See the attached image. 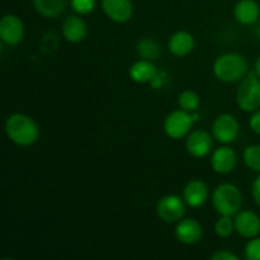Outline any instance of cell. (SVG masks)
<instances>
[{"instance_id": "4316f807", "label": "cell", "mask_w": 260, "mask_h": 260, "mask_svg": "<svg viewBox=\"0 0 260 260\" xmlns=\"http://www.w3.org/2000/svg\"><path fill=\"white\" fill-rule=\"evenodd\" d=\"M211 259L212 260H239V255H236L234 251L231 250H217L216 253H213L211 255Z\"/></svg>"}, {"instance_id": "ba28073f", "label": "cell", "mask_w": 260, "mask_h": 260, "mask_svg": "<svg viewBox=\"0 0 260 260\" xmlns=\"http://www.w3.org/2000/svg\"><path fill=\"white\" fill-rule=\"evenodd\" d=\"M25 27L23 20L15 14H5L0 20V40L3 45L17 46L23 41Z\"/></svg>"}, {"instance_id": "6da1fadb", "label": "cell", "mask_w": 260, "mask_h": 260, "mask_svg": "<svg viewBox=\"0 0 260 260\" xmlns=\"http://www.w3.org/2000/svg\"><path fill=\"white\" fill-rule=\"evenodd\" d=\"M5 134L13 144L22 147L33 146L40 139V127L35 119L24 113H13L5 121Z\"/></svg>"}, {"instance_id": "9a60e30c", "label": "cell", "mask_w": 260, "mask_h": 260, "mask_svg": "<svg viewBox=\"0 0 260 260\" xmlns=\"http://www.w3.org/2000/svg\"><path fill=\"white\" fill-rule=\"evenodd\" d=\"M61 33L68 42L79 43L85 40L86 35H88V27L81 15H69L62 22Z\"/></svg>"}, {"instance_id": "d4e9b609", "label": "cell", "mask_w": 260, "mask_h": 260, "mask_svg": "<svg viewBox=\"0 0 260 260\" xmlns=\"http://www.w3.org/2000/svg\"><path fill=\"white\" fill-rule=\"evenodd\" d=\"M244 256L248 260H260V236L249 239L244 248Z\"/></svg>"}, {"instance_id": "f1b7e54d", "label": "cell", "mask_w": 260, "mask_h": 260, "mask_svg": "<svg viewBox=\"0 0 260 260\" xmlns=\"http://www.w3.org/2000/svg\"><path fill=\"white\" fill-rule=\"evenodd\" d=\"M251 197H253L255 205L260 207V174L254 179L251 184Z\"/></svg>"}, {"instance_id": "277c9868", "label": "cell", "mask_w": 260, "mask_h": 260, "mask_svg": "<svg viewBox=\"0 0 260 260\" xmlns=\"http://www.w3.org/2000/svg\"><path fill=\"white\" fill-rule=\"evenodd\" d=\"M236 103L243 112L253 113L260 109V79L253 71H249L240 81L236 90Z\"/></svg>"}, {"instance_id": "2e32d148", "label": "cell", "mask_w": 260, "mask_h": 260, "mask_svg": "<svg viewBox=\"0 0 260 260\" xmlns=\"http://www.w3.org/2000/svg\"><path fill=\"white\" fill-rule=\"evenodd\" d=\"M196 47L194 36L188 30H177L168 40V50L177 57H185Z\"/></svg>"}, {"instance_id": "4fadbf2b", "label": "cell", "mask_w": 260, "mask_h": 260, "mask_svg": "<svg viewBox=\"0 0 260 260\" xmlns=\"http://www.w3.org/2000/svg\"><path fill=\"white\" fill-rule=\"evenodd\" d=\"M102 9L114 23H127L134 17L132 0H102Z\"/></svg>"}, {"instance_id": "484cf974", "label": "cell", "mask_w": 260, "mask_h": 260, "mask_svg": "<svg viewBox=\"0 0 260 260\" xmlns=\"http://www.w3.org/2000/svg\"><path fill=\"white\" fill-rule=\"evenodd\" d=\"M168 81V74L165 71H157L156 75L154 76L151 81H150V85L152 89H161L167 85Z\"/></svg>"}, {"instance_id": "7c38bea8", "label": "cell", "mask_w": 260, "mask_h": 260, "mask_svg": "<svg viewBox=\"0 0 260 260\" xmlns=\"http://www.w3.org/2000/svg\"><path fill=\"white\" fill-rule=\"evenodd\" d=\"M174 235L179 243L184 245H194L202 239L203 228L200 221L184 217L175 223Z\"/></svg>"}, {"instance_id": "603a6c76", "label": "cell", "mask_w": 260, "mask_h": 260, "mask_svg": "<svg viewBox=\"0 0 260 260\" xmlns=\"http://www.w3.org/2000/svg\"><path fill=\"white\" fill-rule=\"evenodd\" d=\"M236 233L233 216H220L215 222V234L221 239H228Z\"/></svg>"}, {"instance_id": "5b68a950", "label": "cell", "mask_w": 260, "mask_h": 260, "mask_svg": "<svg viewBox=\"0 0 260 260\" xmlns=\"http://www.w3.org/2000/svg\"><path fill=\"white\" fill-rule=\"evenodd\" d=\"M187 212V203L183 197L177 194L162 196L156 203V215L162 222L177 223L184 218Z\"/></svg>"}, {"instance_id": "3957f363", "label": "cell", "mask_w": 260, "mask_h": 260, "mask_svg": "<svg viewBox=\"0 0 260 260\" xmlns=\"http://www.w3.org/2000/svg\"><path fill=\"white\" fill-rule=\"evenodd\" d=\"M212 206L220 216H235L243 207V193L233 183H221L211 196Z\"/></svg>"}, {"instance_id": "cb8c5ba5", "label": "cell", "mask_w": 260, "mask_h": 260, "mask_svg": "<svg viewBox=\"0 0 260 260\" xmlns=\"http://www.w3.org/2000/svg\"><path fill=\"white\" fill-rule=\"evenodd\" d=\"M70 5L75 14L88 15L95 9L96 0H70Z\"/></svg>"}, {"instance_id": "e0dca14e", "label": "cell", "mask_w": 260, "mask_h": 260, "mask_svg": "<svg viewBox=\"0 0 260 260\" xmlns=\"http://www.w3.org/2000/svg\"><path fill=\"white\" fill-rule=\"evenodd\" d=\"M234 17L240 24H255L260 18V7L255 0H239L234 7Z\"/></svg>"}, {"instance_id": "7a4b0ae2", "label": "cell", "mask_w": 260, "mask_h": 260, "mask_svg": "<svg viewBox=\"0 0 260 260\" xmlns=\"http://www.w3.org/2000/svg\"><path fill=\"white\" fill-rule=\"evenodd\" d=\"M216 79L225 84L241 81L249 73V63L245 56L238 52H226L218 56L212 66Z\"/></svg>"}, {"instance_id": "9c48e42d", "label": "cell", "mask_w": 260, "mask_h": 260, "mask_svg": "<svg viewBox=\"0 0 260 260\" xmlns=\"http://www.w3.org/2000/svg\"><path fill=\"white\" fill-rule=\"evenodd\" d=\"M185 149L190 156L203 159L213 151V136L205 129H194L185 139Z\"/></svg>"}, {"instance_id": "44dd1931", "label": "cell", "mask_w": 260, "mask_h": 260, "mask_svg": "<svg viewBox=\"0 0 260 260\" xmlns=\"http://www.w3.org/2000/svg\"><path fill=\"white\" fill-rule=\"evenodd\" d=\"M178 106L183 111H187L189 113L198 111L201 106V96L194 90H183L178 95Z\"/></svg>"}, {"instance_id": "d6986e66", "label": "cell", "mask_w": 260, "mask_h": 260, "mask_svg": "<svg viewBox=\"0 0 260 260\" xmlns=\"http://www.w3.org/2000/svg\"><path fill=\"white\" fill-rule=\"evenodd\" d=\"M36 12L43 18L53 19L65 12L66 0H32Z\"/></svg>"}, {"instance_id": "30bf717a", "label": "cell", "mask_w": 260, "mask_h": 260, "mask_svg": "<svg viewBox=\"0 0 260 260\" xmlns=\"http://www.w3.org/2000/svg\"><path fill=\"white\" fill-rule=\"evenodd\" d=\"M210 165L213 172L217 174H230L238 165V155L235 150L228 145H223L213 150L212 154L210 155Z\"/></svg>"}, {"instance_id": "ac0fdd59", "label": "cell", "mask_w": 260, "mask_h": 260, "mask_svg": "<svg viewBox=\"0 0 260 260\" xmlns=\"http://www.w3.org/2000/svg\"><path fill=\"white\" fill-rule=\"evenodd\" d=\"M157 71L159 70H157L156 65L151 60L140 58L129 66L128 76L132 81L137 84H150Z\"/></svg>"}, {"instance_id": "8992f818", "label": "cell", "mask_w": 260, "mask_h": 260, "mask_svg": "<svg viewBox=\"0 0 260 260\" xmlns=\"http://www.w3.org/2000/svg\"><path fill=\"white\" fill-rule=\"evenodd\" d=\"M213 139L222 145H230L240 135V123L231 113H222L215 118L211 128Z\"/></svg>"}, {"instance_id": "f546056e", "label": "cell", "mask_w": 260, "mask_h": 260, "mask_svg": "<svg viewBox=\"0 0 260 260\" xmlns=\"http://www.w3.org/2000/svg\"><path fill=\"white\" fill-rule=\"evenodd\" d=\"M254 73L256 74V76L260 79V56L255 60V63H254Z\"/></svg>"}, {"instance_id": "ffe728a7", "label": "cell", "mask_w": 260, "mask_h": 260, "mask_svg": "<svg viewBox=\"0 0 260 260\" xmlns=\"http://www.w3.org/2000/svg\"><path fill=\"white\" fill-rule=\"evenodd\" d=\"M136 51L137 55L140 56V58H145V60H156L160 56L161 52V47H160L159 42L154 38L145 37L137 42L136 45Z\"/></svg>"}, {"instance_id": "52a82bcc", "label": "cell", "mask_w": 260, "mask_h": 260, "mask_svg": "<svg viewBox=\"0 0 260 260\" xmlns=\"http://www.w3.org/2000/svg\"><path fill=\"white\" fill-rule=\"evenodd\" d=\"M193 119L189 112L183 111V109H175L170 112L164 119V128L165 135L172 140H182L183 137L188 136L190 128L193 126Z\"/></svg>"}, {"instance_id": "83f0119b", "label": "cell", "mask_w": 260, "mask_h": 260, "mask_svg": "<svg viewBox=\"0 0 260 260\" xmlns=\"http://www.w3.org/2000/svg\"><path fill=\"white\" fill-rule=\"evenodd\" d=\"M249 127L254 134L260 136V109L251 113L250 118H249Z\"/></svg>"}, {"instance_id": "8fae6325", "label": "cell", "mask_w": 260, "mask_h": 260, "mask_svg": "<svg viewBox=\"0 0 260 260\" xmlns=\"http://www.w3.org/2000/svg\"><path fill=\"white\" fill-rule=\"evenodd\" d=\"M235 230L241 238L253 239L260 235V216L251 210H240L235 216Z\"/></svg>"}, {"instance_id": "7402d4cb", "label": "cell", "mask_w": 260, "mask_h": 260, "mask_svg": "<svg viewBox=\"0 0 260 260\" xmlns=\"http://www.w3.org/2000/svg\"><path fill=\"white\" fill-rule=\"evenodd\" d=\"M243 159L246 167L260 174V144H253L245 147L243 152Z\"/></svg>"}, {"instance_id": "5bb4252c", "label": "cell", "mask_w": 260, "mask_h": 260, "mask_svg": "<svg viewBox=\"0 0 260 260\" xmlns=\"http://www.w3.org/2000/svg\"><path fill=\"white\" fill-rule=\"evenodd\" d=\"M182 197L188 207L198 208L207 202L210 197V189L203 180L192 179L183 188Z\"/></svg>"}]
</instances>
